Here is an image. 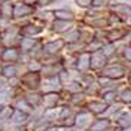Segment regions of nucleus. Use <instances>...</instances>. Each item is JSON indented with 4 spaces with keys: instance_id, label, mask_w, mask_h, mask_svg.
I'll return each instance as SVG.
<instances>
[{
    "instance_id": "1",
    "label": "nucleus",
    "mask_w": 131,
    "mask_h": 131,
    "mask_svg": "<svg viewBox=\"0 0 131 131\" xmlns=\"http://www.w3.org/2000/svg\"><path fill=\"white\" fill-rule=\"evenodd\" d=\"M29 115H27L26 112H22L19 111V110H16V111L12 112V115H10V118H9V121L13 124V125H19V127H22V125H25V124L29 123Z\"/></svg>"
},
{
    "instance_id": "2",
    "label": "nucleus",
    "mask_w": 131,
    "mask_h": 131,
    "mask_svg": "<svg viewBox=\"0 0 131 131\" xmlns=\"http://www.w3.org/2000/svg\"><path fill=\"white\" fill-rule=\"evenodd\" d=\"M110 127H111V121L107 119V118L96 119L95 123L89 124V130L91 131H107Z\"/></svg>"
},
{
    "instance_id": "3",
    "label": "nucleus",
    "mask_w": 131,
    "mask_h": 131,
    "mask_svg": "<svg viewBox=\"0 0 131 131\" xmlns=\"http://www.w3.org/2000/svg\"><path fill=\"white\" fill-rule=\"evenodd\" d=\"M92 123V118L89 115L88 112H81L77 115V119H73V124L79 128H85V127H89V124Z\"/></svg>"
},
{
    "instance_id": "4",
    "label": "nucleus",
    "mask_w": 131,
    "mask_h": 131,
    "mask_svg": "<svg viewBox=\"0 0 131 131\" xmlns=\"http://www.w3.org/2000/svg\"><path fill=\"white\" fill-rule=\"evenodd\" d=\"M58 100H59L58 94L49 92V94H46V95L42 98V104H43V107H45V108H53V107H56Z\"/></svg>"
},
{
    "instance_id": "5",
    "label": "nucleus",
    "mask_w": 131,
    "mask_h": 131,
    "mask_svg": "<svg viewBox=\"0 0 131 131\" xmlns=\"http://www.w3.org/2000/svg\"><path fill=\"white\" fill-rule=\"evenodd\" d=\"M89 111L94 112V114H102L107 110V102H102V101H92L89 102Z\"/></svg>"
},
{
    "instance_id": "6",
    "label": "nucleus",
    "mask_w": 131,
    "mask_h": 131,
    "mask_svg": "<svg viewBox=\"0 0 131 131\" xmlns=\"http://www.w3.org/2000/svg\"><path fill=\"white\" fill-rule=\"evenodd\" d=\"M104 75L108 78H114V79H118L124 75V69L119 68V66H114V68H107L104 71Z\"/></svg>"
},
{
    "instance_id": "7",
    "label": "nucleus",
    "mask_w": 131,
    "mask_h": 131,
    "mask_svg": "<svg viewBox=\"0 0 131 131\" xmlns=\"http://www.w3.org/2000/svg\"><path fill=\"white\" fill-rule=\"evenodd\" d=\"M104 61H105V55L102 53H94L92 55V62L89 65H92V68H100V66L104 65Z\"/></svg>"
},
{
    "instance_id": "8",
    "label": "nucleus",
    "mask_w": 131,
    "mask_h": 131,
    "mask_svg": "<svg viewBox=\"0 0 131 131\" xmlns=\"http://www.w3.org/2000/svg\"><path fill=\"white\" fill-rule=\"evenodd\" d=\"M26 102L30 105V107L36 108V107H39V105L42 104V98H40V96H38V95H29L26 98Z\"/></svg>"
},
{
    "instance_id": "9",
    "label": "nucleus",
    "mask_w": 131,
    "mask_h": 131,
    "mask_svg": "<svg viewBox=\"0 0 131 131\" xmlns=\"http://www.w3.org/2000/svg\"><path fill=\"white\" fill-rule=\"evenodd\" d=\"M61 48H62V42H52V43H48L46 46H45V50L53 53V52H58Z\"/></svg>"
},
{
    "instance_id": "10",
    "label": "nucleus",
    "mask_w": 131,
    "mask_h": 131,
    "mask_svg": "<svg viewBox=\"0 0 131 131\" xmlns=\"http://www.w3.org/2000/svg\"><path fill=\"white\" fill-rule=\"evenodd\" d=\"M88 61H91V56H89L88 53H84L81 56V59H79V65H78V66H79V69H81V71L86 69V68H88V65H89Z\"/></svg>"
},
{
    "instance_id": "11",
    "label": "nucleus",
    "mask_w": 131,
    "mask_h": 131,
    "mask_svg": "<svg viewBox=\"0 0 131 131\" xmlns=\"http://www.w3.org/2000/svg\"><path fill=\"white\" fill-rule=\"evenodd\" d=\"M16 108H17L19 111H22V112H26V114H29L32 107L26 102V100H23V101H19V102L16 104Z\"/></svg>"
},
{
    "instance_id": "12",
    "label": "nucleus",
    "mask_w": 131,
    "mask_h": 131,
    "mask_svg": "<svg viewBox=\"0 0 131 131\" xmlns=\"http://www.w3.org/2000/svg\"><path fill=\"white\" fill-rule=\"evenodd\" d=\"M55 15L58 16L59 19H69V20H72L73 19V15L72 13H69V12H63V10H58V12L55 13Z\"/></svg>"
},
{
    "instance_id": "13",
    "label": "nucleus",
    "mask_w": 131,
    "mask_h": 131,
    "mask_svg": "<svg viewBox=\"0 0 131 131\" xmlns=\"http://www.w3.org/2000/svg\"><path fill=\"white\" fill-rule=\"evenodd\" d=\"M3 73H4V77L13 78L16 75V68H15V66H6V68L3 69Z\"/></svg>"
},
{
    "instance_id": "14",
    "label": "nucleus",
    "mask_w": 131,
    "mask_h": 131,
    "mask_svg": "<svg viewBox=\"0 0 131 131\" xmlns=\"http://www.w3.org/2000/svg\"><path fill=\"white\" fill-rule=\"evenodd\" d=\"M59 88V81L56 78H52L49 81V85H46V91H53V89Z\"/></svg>"
},
{
    "instance_id": "15",
    "label": "nucleus",
    "mask_w": 131,
    "mask_h": 131,
    "mask_svg": "<svg viewBox=\"0 0 131 131\" xmlns=\"http://www.w3.org/2000/svg\"><path fill=\"white\" fill-rule=\"evenodd\" d=\"M115 96H117V94L114 91H107L104 94V101L105 102H114L115 101Z\"/></svg>"
},
{
    "instance_id": "16",
    "label": "nucleus",
    "mask_w": 131,
    "mask_h": 131,
    "mask_svg": "<svg viewBox=\"0 0 131 131\" xmlns=\"http://www.w3.org/2000/svg\"><path fill=\"white\" fill-rule=\"evenodd\" d=\"M30 12V7H27V6H19V7H16L15 10V15L16 16H22V15H26V13Z\"/></svg>"
},
{
    "instance_id": "17",
    "label": "nucleus",
    "mask_w": 131,
    "mask_h": 131,
    "mask_svg": "<svg viewBox=\"0 0 131 131\" xmlns=\"http://www.w3.org/2000/svg\"><path fill=\"white\" fill-rule=\"evenodd\" d=\"M66 27H68V23H66V22H55V25H53V29L58 30V32H63Z\"/></svg>"
},
{
    "instance_id": "18",
    "label": "nucleus",
    "mask_w": 131,
    "mask_h": 131,
    "mask_svg": "<svg viewBox=\"0 0 131 131\" xmlns=\"http://www.w3.org/2000/svg\"><path fill=\"white\" fill-rule=\"evenodd\" d=\"M39 32H40V29L35 26H27L26 29H23V33H26V35H36Z\"/></svg>"
},
{
    "instance_id": "19",
    "label": "nucleus",
    "mask_w": 131,
    "mask_h": 131,
    "mask_svg": "<svg viewBox=\"0 0 131 131\" xmlns=\"http://www.w3.org/2000/svg\"><path fill=\"white\" fill-rule=\"evenodd\" d=\"M3 58L4 59H16L17 58V53H16V50H13V49H10V50H6L4 52V55H3Z\"/></svg>"
},
{
    "instance_id": "20",
    "label": "nucleus",
    "mask_w": 131,
    "mask_h": 131,
    "mask_svg": "<svg viewBox=\"0 0 131 131\" xmlns=\"http://www.w3.org/2000/svg\"><path fill=\"white\" fill-rule=\"evenodd\" d=\"M66 89L71 91V92H77V91L81 89V86H79V84H77V82H71V84L66 85Z\"/></svg>"
},
{
    "instance_id": "21",
    "label": "nucleus",
    "mask_w": 131,
    "mask_h": 131,
    "mask_svg": "<svg viewBox=\"0 0 131 131\" xmlns=\"http://www.w3.org/2000/svg\"><path fill=\"white\" fill-rule=\"evenodd\" d=\"M121 100H123L124 102L130 104V89H127V91H124V92L121 94Z\"/></svg>"
},
{
    "instance_id": "22",
    "label": "nucleus",
    "mask_w": 131,
    "mask_h": 131,
    "mask_svg": "<svg viewBox=\"0 0 131 131\" xmlns=\"http://www.w3.org/2000/svg\"><path fill=\"white\" fill-rule=\"evenodd\" d=\"M33 45H35L33 40H23V42H22V46H23L25 49H29V48L33 46Z\"/></svg>"
},
{
    "instance_id": "23",
    "label": "nucleus",
    "mask_w": 131,
    "mask_h": 131,
    "mask_svg": "<svg viewBox=\"0 0 131 131\" xmlns=\"http://www.w3.org/2000/svg\"><path fill=\"white\" fill-rule=\"evenodd\" d=\"M78 36H79V33H78V32H72V33H69V35L66 36V39H68V40H75Z\"/></svg>"
},
{
    "instance_id": "24",
    "label": "nucleus",
    "mask_w": 131,
    "mask_h": 131,
    "mask_svg": "<svg viewBox=\"0 0 131 131\" xmlns=\"http://www.w3.org/2000/svg\"><path fill=\"white\" fill-rule=\"evenodd\" d=\"M3 12H4V15H10V13H12V7H10V4H4V6H3Z\"/></svg>"
},
{
    "instance_id": "25",
    "label": "nucleus",
    "mask_w": 131,
    "mask_h": 131,
    "mask_svg": "<svg viewBox=\"0 0 131 131\" xmlns=\"http://www.w3.org/2000/svg\"><path fill=\"white\" fill-rule=\"evenodd\" d=\"M91 3H92V0H78V4H81V6H89Z\"/></svg>"
},
{
    "instance_id": "26",
    "label": "nucleus",
    "mask_w": 131,
    "mask_h": 131,
    "mask_svg": "<svg viewBox=\"0 0 131 131\" xmlns=\"http://www.w3.org/2000/svg\"><path fill=\"white\" fill-rule=\"evenodd\" d=\"M29 68H30V71H38V69H40V65H39V63H36V62H33V63H30V65H29Z\"/></svg>"
},
{
    "instance_id": "27",
    "label": "nucleus",
    "mask_w": 131,
    "mask_h": 131,
    "mask_svg": "<svg viewBox=\"0 0 131 131\" xmlns=\"http://www.w3.org/2000/svg\"><path fill=\"white\" fill-rule=\"evenodd\" d=\"M45 131H58V128H56V127H48Z\"/></svg>"
},
{
    "instance_id": "28",
    "label": "nucleus",
    "mask_w": 131,
    "mask_h": 131,
    "mask_svg": "<svg viewBox=\"0 0 131 131\" xmlns=\"http://www.w3.org/2000/svg\"><path fill=\"white\" fill-rule=\"evenodd\" d=\"M123 131H130V127H128V128H123Z\"/></svg>"
},
{
    "instance_id": "29",
    "label": "nucleus",
    "mask_w": 131,
    "mask_h": 131,
    "mask_svg": "<svg viewBox=\"0 0 131 131\" xmlns=\"http://www.w3.org/2000/svg\"><path fill=\"white\" fill-rule=\"evenodd\" d=\"M2 25H3V22H2V20H0V26H2Z\"/></svg>"
},
{
    "instance_id": "30",
    "label": "nucleus",
    "mask_w": 131,
    "mask_h": 131,
    "mask_svg": "<svg viewBox=\"0 0 131 131\" xmlns=\"http://www.w3.org/2000/svg\"><path fill=\"white\" fill-rule=\"evenodd\" d=\"M0 110H2V105H0Z\"/></svg>"
},
{
    "instance_id": "31",
    "label": "nucleus",
    "mask_w": 131,
    "mask_h": 131,
    "mask_svg": "<svg viewBox=\"0 0 131 131\" xmlns=\"http://www.w3.org/2000/svg\"><path fill=\"white\" fill-rule=\"evenodd\" d=\"M0 72H2V69H0Z\"/></svg>"
}]
</instances>
